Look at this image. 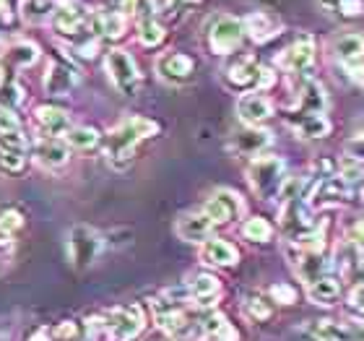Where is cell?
I'll return each instance as SVG.
<instances>
[{"label":"cell","instance_id":"obj_1","mask_svg":"<svg viewBox=\"0 0 364 341\" xmlns=\"http://www.w3.org/2000/svg\"><path fill=\"white\" fill-rule=\"evenodd\" d=\"M156 133H159V125L149 120V117H144V115H130V117L120 120L105 136V157L109 162V167H130L138 146L144 144L146 138L156 136Z\"/></svg>","mask_w":364,"mask_h":341},{"label":"cell","instance_id":"obj_2","mask_svg":"<svg viewBox=\"0 0 364 341\" xmlns=\"http://www.w3.org/2000/svg\"><path fill=\"white\" fill-rule=\"evenodd\" d=\"M247 182H250L252 193L263 201H276L281 198L284 188H287V164L281 157H271V154H263V157H255L247 167Z\"/></svg>","mask_w":364,"mask_h":341},{"label":"cell","instance_id":"obj_3","mask_svg":"<svg viewBox=\"0 0 364 341\" xmlns=\"http://www.w3.org/2000/svg\"><path fill=\"white\" fill-rule=\"evenodd\" d=\"M224 84L232 91H266L276 84V73L266 65H260L250 55H240L224 68Z\"/></svg>","mask_w":364,"mask_h":341},{"label":"cell","instance_id":"obj_4","mask_svg":"<svg viewBox=\"0 0 364 341\" xmlns=\"http://www.w3.org/2000/svg\"><path fill=\"white\" fill-rule=\"evenodd\" d=\"M247 31L245 23L235 16L219 14L205 23V45L213 55H232L242 47Z\"/></svg>","mask_w":364,"mask_h":341},{"label":"cell","instance_id":"obj_5","mask_svg":"<svg viewBox=\"0 0 364 341\" xmlns=\"http://www.w3.org/2000/svg\"><path fill=\"white\" fill-rule=\"evenodd\" d=\"M105 70L107 78L112 81V86L122 97H136L141 89V70H138V63L130 58V53L117 50V47L109 50L105 55Z\"/></svg>","mask_w":364,"mask_h":341},{"label":"cell","instance_id":"obj_6","mask_svg":"<svg viewBox=\"0 0 364 341\" xmlns=\"http://www.w3.org/2000/svg\"><path fill=\"white\" fill-rule=\"evenodd\" d=\"M102 248H105L102 235L94 227H86V224H76L65 237V253H68V261L73 268H89L99 258Z\"/></svg>","mask_w":364,"mask_h":341},{"label":"cell","instance_id":"obj_7","mask_svg":"<svg viewBox=\"0 0 364 341\" xmlns=\"http://www.w3.org/2000/svg\"><path fill=\"white\" fill-rule=\"evenodd\" d=\"M146 326V315L141 305H122L112 308L105 315V334L112 341H133L141 336Z\"/></svg>","mask_w":364,"mask_h":341},{"label":"cell","instance_id":"obj_8","mask_svg":"<svg viewBox=\"0 0 364 341\" xmlns=\"http://www.w3.org/2000/svg\"><path fill=\"white\" fill-rule=\"evenodd\" d=\"M284 253H287L289 263H291L294 273L299 276V279L307 281V284L315 281V279H320V276H328L331 263L323 258V253L320 251H310V248H302V245H296V243L289 240V243L284 245Z\"/></svg>","mask_w":364,"mask_h":341},{"label":"cell","instance_id":"obj_9","mask_svg":"<svg viewBox=\"0 0 364 341\" xmlns=\"http://www.w3.org/2000/svg\"><path fill=\"white\" fill-rule=\"evenodd\" d=\"M154 70H156V76L169 86H182L188 84L193 73H196V63L193 58L185 53H177V50H167V53H161L154 63Z\"/></svg>","mask_w":364,"mask_h":341},{"label":"cell","instance_id":"obj_10","mask_svg":"<svg viewBox=\"0 0 364 341\" xmlns=\"http://www.w3.org/2000/svg\"><path fill=\"white\" fill-rule=\"evenodd\" d=\"M273 144V133L260 125H242L240 130H235L229 136V152L237 154V157H263L268 146Z\"/></svg>","mask_w":364,"mask_h":341},{"label":"cell","instance_id":"obj_11","mask_svg":"<svg viewBox=\"0 0 364 341\" xmlns=\"http://www.w3.org/2000/svg\"><path fill=\"white\" fill-rule=\"evenodd\" d=\"M133 16L138 23V42L144 47H159L167 37V31H164V23L159 19L156 0H138Z\"/></svg>","mask_w":364,"mask_h":341},{"label":"cell","instance_id":"obj_12","mask_svg":"<svg viewBox=\"0 0 364 341\" xmlns=\"http://www.w3.org/2000/svg\"><path fill=\"white\" fill-rule=\"evenodd\" d=\"M203 211L208 214V219L219 227V224H229V221L240 219V214L245 211V201L235 190L221 188V190H213L211 198L203 204Z\"/></svg>","mask_w":364,"mask_h":341},{"label":"cell","instance_id":"obj_13","mask_svg":"<svg viewBox=\"0 0 364 341\" xmlns=\"http://www.w3.org/2000/svg\"><path fill=\"white\" fill-rule=\"evenodd\" d=\"M315 63V39L312 34L296 37L291 45L279 55V65L287 73H307Z\"/></svg>","mask_w":364,"mask_h":341},{"label":"cell","instance_id":"obj_14","mask_svg":"<svg viewBox=\"0 0 364 341\" xmlns=\"http://www.w3.org/2000/svg\"><path fill=\"white\" fill-rule=\"evenodd\" d=\"M78 81H81V76H78V68L73 65L70 61H53L50 63V68H47L45 73V81H42V86H45V91L50 94V97H68L70 91L76 89Z\"/></svg>","mask_w":364,"mask_h":341},{"label":"cell","instance_id":"obj_15","mask_svg":"<svg viewBox=\"0 0 364 341\" xmlns=\"http://www.w3.org/2000/svg\"><path fill=\"white\" fill-rule=\"evenodd\" d=\"M31 120H34V130L39 133V138H63L73 128V122H70V115L60 107H53V105H42L34 110L31 115Z\"/></svg>","mask_w":364,"mask_h":341},{"label":"cell","instance_id":"obj_16","mask_svg":"<svg viewBox=\"0 0 364 341\" xmlns=\"http://www.w3.org/2000/svg\"><path fill=\"white\" fill-rule=\"evenodd\" d=\"M91 14L86 11L81 3H58L53 14V29L58 34H65V37H76L89 26Z\"/></svg>","mask_w":364,"mask_h":341},{"label":"cell","instance_id":"obj_17","mask_svg":"<svg viewBox=\"0 0 364 341\" xmlns=\"http://www.w3.org/2000/svg\"><path fill=\"white\" fill-rule=\"evenodd\" d=\"M213 224L208 219V214L200 209V211H190V214H182L180 219L175 224V232L180 237L182 243H193V245H203L213 232Z\"/></svg>","mask_w":364,"mask_h":341},{"label":"cell","instance_id":"obj_18","mask_svg":"<svg viewBox=\"0 0 364 341\" xmlns=\"http://www.w3.org/2000/svg\"><path fill=\"white\" fill-rule=\"evenodd\" d=\"M0 149L11 152H29V138L18 115L8 105H0Z\"/></svg>","mask_w":364,"mask_h":341},{"label":"cell","instance_id":"obj_19","mask_svg":"<svg viewBox=\"0 0 364 341\" xmlns=\"http://www.w3.org/2000/svg\"><path fill=\"white\" fill-rule=\"evenodd\" d=\"M237 117H240L245 125H263V122H268L273 117L271 99H268L263 91L242 94L240 102H237Z\"/></svg>","mask_w":364,"mask_h":341},{"label":"cell","instance_id":"obj_20","mask_svg":"<svg viewBox=\"0 0 364 341\" xmlns=\"http://www.w3.org/2000/svg\"><path fill=\"white\" fill-rule=\"evenodd\" d=\"M333 55L336 61L346 65L351 73H359L364 65V37L362 34H354V31L338 34L333 39Z\"/></svg>","mask_w":364,"mask_h":341},{"label":"cell","instance_id":"obj_21","mask_svg":"<svg viewBox=\"0 0 364 341\" xmlns=\"http://www.w3.org/2000/svg\"><path fill=\"white\" fill-rule=\"evenodd\" d=\"M154 318L164 334H182L188 331V313L177 300H154Z\"/></svg>","mask_w":364,"mask_h":341},{"label":"cell","instance_id":"obj_22","mask_svg":"<svg viewBox=\"0 0 364 341\" xmlns=\"http://www.w3.org/2000/svg\"><path fill=\"white\" fill-rule=\"evenodd\" d=\"M351 198L349 182L343 177H328L310 193L312 209H328V206H343Z\"/></svg>","mask_w":364,"mask_h":341},{"label":"cell","instance_id":"obj_23","mask_svg":"<svg viewBox=\"0 0 364 341\" xmlns=\"http://www.w3.org/2000/svg\"><path fill=\"white\" fill-rule=\"evenodd\" d=\"M328 107V94L323 84H318L315 78H304L299 91H296V102L289 112H304V115H326Z\"/></svg>","mask_w":364,"mask_h":341},{"label":"cell","instance_id":"obj_24","mask_svg":"<svg viewBox=\"0 0 364 341\" xmlns=\"http://www.w3.org/2000/svg\"><path fill=\"white\" fill-rule=\"evenodd\" d=\"M198 256L205 266H213V268H229V266L240 263V251L229 240H221V237H208L200 245Z\"/></svg>","mask_w":364,"mask_h":341},{"label":"cell","instance_id":"obj_25","mask_svg":"<svg viewBox=\"0 0 364 341\" xmlns=\"http://www.w3.org/2000/svg\"><path fill=\"white\" fill-rule=\"evenodd\" d=\"M34 159L45 169H60L70 159V146L63 138H39L34 144Z\"/></svg>","mask_w":364,"mask_h":341},{"label":"cell","instance_id":"obj_26","mask_svg":"<svg viewBox=\"0 0 364 341\" xmlns=\"http://www.w3.org/2000/svg\"><path fill=\"white\" fill-rule=\"evenodd\" d=\"M315 334L320 341H364V323L354 320H318Z\"/></svg>","mask_w":364,"mask_h":341},{"label":"cell","instance_id":"obj_27","mask_svg":"<svg viewBox=\"0 0 364 341\" xmlns=\"http://www.w3.org/2000/svg\"><path fill=\"white\" fill-rule=\"evenodd\" d=\"M289 128L294 130L299 138L307 141H318L331 133V122L326 120V115H304V112H289L287 115Z\"/></svg>","mask_w":364,"mask_h":341},{"label":"cell","instance_id":"obj_28","mask_svg":"<svg viewBox=\"0 0 364 341\" xmlns=\"http://www.w3.org/2000/svg\"><path fill=\"white\" fill-rule=\"evenodd\" d=\"M89 29H91V34H97V37L120 39V37H125V31H128V16L112 14V11H102V8H99L97 14H91Z\"/></svg>","mask_w":364,"mask_h":341},{"label":"cell","instance_id":"obj_29","mask_svg":"<svg viewBox=\"0 0 364 341\" xmlns=\"http://www.w3.org/2000/svg\"><path fill=\"white\" fill-rule=\"evenodd\" d=\"M242 23L252 42H268V39L276 37L281 31V21L273 19L271 14H266V11H252L250 16H245Z\"/></svg>","mask_w":364,"mask_h":341},{"label":"cell","instance_id":"obj_30","mask_svg":"<svg viewBox=\"0 0 364 341\" xmlns=\"http://www.w3.org/2000/svg\"><path fill=\"white\" fill-rule=\"evenodd\" d=\"M307 297H310V303L331 308V305H336L338 297H341V284H338L333 276H320V279L307 284Z\"/></svg>","mask_w":364,"mask_h":341},{"label":"cell","instance_id":"obj_31","mask_svg":"<svg viewBox=\"0 0 364 341\" xmlns=\"http://www.w3.org/2000/svg\"><path fill=\"white\" fill-rule=\"evenodd\" d=\"M221 292V284L213 273H198L188 284V297L196 300V305H211Z\"/></svg>","mask_w":364,"mask_h":341},{"label":"cell","instance_id":"obj_32","mask_svg":"<svg viewBox=\"0 0 364 341\" xmlns=\"http://www.w3.org/2000/svg\"><path fill=\"white\" fill-rule=\"evenodd\" d=\"M55 8H58L55 0H18V14L29 26H42L53 21Z\"/></svg>","mask_w":364,"mask_h":341},{"label":"cell","instance_id":"obj_33","mask_svg":"<svg viewBox=\"0 0 364 341\" xmlns=\"http://www.w3.org/2000/svg\"><path fill=\"white\" fill-rule=\"evenodd\" d=\"M6 61L14 65V68H29L39 61V47L29 39H16L6 47Z\"/></svg>","mask_w":364,"mask_h":341},{"label":"cell","instance_id":"obj_34","mask_svg":"<svg viewBox=\"0 0 364 341\" xmlns=\"http://www.w3.org/2000/svg\"><path fill=\"white\" fill-rule=\"evenodd\" d=\"M63 141L70 146V149H76V152H91V149H97L102 144V133H99L94 125H73V128L63 136Z\"/></svg>","mask_w":364,"mask_h":341},{"label":"cell","instance_id":"obj_35","mask_svg":"<svg viewBox=\"0 0 364 341\" xmlns=\"http://www.w3.org/2000/svg\"><path fill=\"white\" fill-rule=\"evenodd\" d=\"M203 334L205 339H213V341H237V331L221 313H211L203 320Z\"/></svg>","mask_w":364,"mask_h":341},{"label":"cell","instance_id":"obj_36","mask_svg":"<svg viewBox=\"0 0 364 341\" xmlns=\"http://www.w3.org/2000/svg\"><path fill=\"white\" fill-rule=\"evenodd\" d=\"M23 227V214L14 206L0 209V245H8Z\"/></svg>","mask_w":364,"mask_h":341},{"label":"cell","instance_id":"obj_37","mask_svg":"<svg viewBox=\"0 0 364 341\" xmlns=\"http://www.w3.org/2000/svg\"><path fill=\"white\" fill-rule=\"evenodd\" d=\"M242 237L250 240V243H268L273 237V227L263 216H250V219L242 224Z\"/></svg>","mask_w":364,"mask_h":341},{"label":"cell","instance_id":"obj_38","mask_svg":"<svg viewBox=\"0 0 364 341\" xmlns=\"http://www.w3.org/2000/svg\"><path fill=\"white\" fill-rule=\"evenodd\" d=\"M26 169V152H11V149H0V174H21Z\"/></svg>","mask_w":364,"mask_h":341},{"label":"cell","instance_id":"obj_39","mask_svg":"<svg viewBox=\"0 0 364 341\" xmlns=\"http://www.w3.org/2000/svg\"><path fill=\"white\" fill-rule=\"evenodd\" d=\"M323 6L343 19H357L364 14V0H323Z\"/></svg>","mask_w":364,"mask_h":341},{"label":"cell","instance_id":"obj_40","mask_svg":"<svg viewBox=\"0 0 364 341\" xmlns=\"http://www.w3.org/2000/svg\"><path fill=\"white\" fill-rule=\"evenodd\" d=\"M86 331L78 326L76 320H60L58 326L50 331V339L53 341H84Z\"/></svg>","mask_w":364,"mask_h":341},{"label":"cell","instance_id":"obj_41","mask_svg":"<svg viewBox=\"0 0 364 341\" xmlns=\"http://www.w3.org/2000/svg\"><path fill=\"white\" fill-rule=\"evenodd\" d=\"M245 315L250 320H255V323L268 320L271 318V305H268L266 300H260V297H247V300H245Z\"/></svg>","mask_w":364,"mask_h":341},{"label":"cell","instance_id":"obj_42","mask_svg":"<svg viewBox=\"0 0 364 341\" xmlns=\"http://www.w3.org/2000/svg\"><path fill=\"white\" fill-rule=\"evenodd\" d=\"M198 3H200V0H167V3H164V14H167L169 21H182Z\"/></svg>","mask_w":364,"mask_h":341},{"label":"cell","instance_id":"obj_43","mask_svg":"<svg viewBox=\"0 0 364 341\" xmlns=\"http://www.w3.org/2000/svg\"><path fill=\"white\" fill-rule=\"evenodd\" d=\"M102 11H112V14H122V16H133L136 14L138 0H99Z\"/></svg>","mask_w":364,"mask_h":341},{"label":"cell","instance_id":"obj_44","mask_svg":"<svg viewBox=\"0 0 364 341\" xmlns=\"http://www.w3.org/2000/svg\"><path fill=\"white\" fill-rule=\"evenodd\" d=\"M271 297L276 300V303H284V305L296 303V292L291 287H287V284H276V287H271Z\"/></svg>","mask_w":364,"mask_h":341},{"label":"cell","instance_id":"obj_45","mask_svg":"<svg viewBox=\"0 0 364 341\" xmlns=\"http://www.w3.org/2000/svg\"><path fill=\"white\" fill-rule=\"evenodd\" d=\"M349 305L354 308V310H364V281H359L357 287L351 289L349 295Z\"/></svg>","mask_w":364,"mask_h":341},{"label":"cell","instance_id":"obj_46","mask_svg":"<svg viewBox=\"0 0 364 341\" xmlns=\"http://www.w3.org/2000/svg\"><path fill=\"white\" fill-rule=\"evenodd\" d=\"M349 149L354 152V157H357V159H364V136H359L357 141L349 146Z\"/></svg>","mask_w":364,"mask_h":341},{"label":"cell","instance_id":"obj_47","mask_svg":"<svg viewBox=\"0 0 364 341\" xmlns=\"http://www.w3.org/2000/svg\"><path fill=\"white\" fill-rule=\"evenodd\" d=\"M354 243L364 245V219H359L357 224H354Z\"/></svg>","mask_w":364,"mask_h":341},{"label":"cell","instance_id":"obj_48","mask_svg":"<svg viewBox=\"0 0 364 341\" xmlns=\"http://www.w3.org/2000/svg\"><path fill=\"white\" fill-rule=\"evenodd\" d=\"M0 21H11V8H8V0H0Z\"/></svg>","mask_w":364,"mask_h":341},{"label":"cell","instance_id":"obj_49","mask_svg":"<svg viewBox=\"0 0 364 341\" xmlns=\"http://www.w3.org/2000/svg\"><path fill=\"white\" fill-rule=\"evenodd\" d=\"M3 86H6V68L0 65V89H3Z\"/></svg>","mask_w":364,"mask_h":341},{"label":"cell","instance_id":"obj_50","mask_svg":"<svg viewBox=\"0 0 364 341\" xmlns=\"http://www.w3.org/2000/svg\"><path fill=\"white\" fill-rule=\"evenodd\" d=\"M0 271H3V263H0Z\"/></svg>","mask_w":364,"mask_h":341},{"label":"cell","instance_id":"obj_51","mask_svg":"<svg viewBox=\"0 0 364 341\" xmlns=\"http://www.w3.org/2000/svg\"><path fill=\"white\" fill-rule=\"evenodd\" d=\"M203 341H213V339H203Z\"/></svg>","mask_w":364,"mask_h":341}]
</instances>
